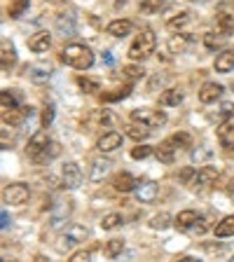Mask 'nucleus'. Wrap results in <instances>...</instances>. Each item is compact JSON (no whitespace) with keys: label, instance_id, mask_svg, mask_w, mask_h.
Listing matches in <instances>:
<instances>
[{"label":"nucleus","instance_id":"1","mask_svg":"<svg viewBox=\"0 0 234 262\" xmlns=\"http://www.w3.org/2000/svg\"><path fill=\"white\" fill-rule=\"evenodd\" d=\"M61 61L66 66H73L77 71H87L94 63V54L92 49L84 47V45H68V47L61 52Z\"/></svg>","mask_w":234,"mask_h":262},{"label":"nucleus","instance_id":"2","mask_svg":"<svg viewBox=\"0 0 234 262\" xmlns=\"http://www.w3.org/2000/svg\"><path fill=\"white\" fill-rule=\"evenodd\" d=\"M155 47H157V38H155L153 31H141L134 40V45L129 47V59L131 61H143L150 54H155Z\"/></svg>","mask_w":234,"mask_h":262},{"label":"nucleus","instance_id":"3","mask_svg":"<svg viewBox=\"0 0 234 262\" xmlns=\"http://www.w3.org/2000/svg\"><path fill=\"white\" fill-rule=\"evenodd\" d=\"M87 239V227H82V225H71V227H66V232L59 236V248L61 253H66V251H71L73 246H77V244H82V241Z\"/></svg>","mask_w":234,"mask_h":262},{"label":"nucleus","instance_id":"4","mask_svg":"<svg viewBox=\"0 0 234 262\" xmlns=\"http://www.w3.org/2000/svg\"><path fill=\"white\" fill-rule=\"evenodd\" d=\"M131 120L153 129V126H162L166 122V115L162 110H153V108H136V110H131Z\"/></svg>","mask_w":234,"mask_h":262},{"label":"nucleus","instance_id":"5","mask_svg":"<svg viewBox=\"0 0 234 262\" xmlns=\"http://www.w3.org/2000/svg\"><path fill=\"white\" fill-rule=\"evenodd\" d=\"M61 180H63V187L68 190H77L82 185V171L75 162H66L63 171H61Z\"/></svg>","mask_w":234,"mask_h":262},{"label":"nucleus","instance_id":"6","mask_svg":"<svg viewBox=\"0 0 234 262\" xmlns=\"http://www.w3.org/2000/svg\"><path fill=\"white\" fill-rule=\"evenodd\" d=\"M28 185H24V183H14V185H10L5 190V194H3V199H5V204H14V206H22V204L28 202Z\"/></svg>","mask_w":234,"mask_h":262},{"label":"nucleus","instance_id":"7","mask_svg":"<svg viewBox=\"0 0 234 262\" xmlns=\"http://www.w3.org/2000/svg\"><path fill=\"white\" fill-rule=\"evenodd\" d=\"M49 136H47V131H38V134H33L31 138H28V145H26V152L31 155L33 159L38 157V155L45 152V147L49 145Z\"/></svg>","mask_w":234,"mask_h":262},{"label":"nucleus","instance_id":"8","mask_svg":"<svg viewBox=\"0 0 234 262\" xmlns=\"http://www.w3.org/2000/svg\"><path fill=\"white\" fill-rule=\"evenodd\" d=\"M220 171L216 169V166H202V169L195 173V180H192V185L195 187H208L216 183V178H218Z\"/></svg>","mask_w":234,"mask_h":262},{"label":"nucleus","instance_id":"9","mask_svg":"<svg viewBox=\"0 0 234 262\" xmlns=\"http://www.w3.org/2000/svg\"><path fill=\"white\" fill-rule=\"evenodd\" d=\"M31 113H33V108H28V105L5 110V113H3V122H5V124H12V126H19L26 117H31Z\"/></svg>","mask_w":234,"mask_h":262},{"label":"nucleus","instance_id":"10","mask_svg":"<svg viewBox=\"0 0 234 262\" xmlns=\"http://www.w3.org/2000/svg\"><path fill=\"white\" fill-rule=\"evenodd\" d=\"M56 33L63 35V38H73L77 33V24H75V16L73 14H61L56 19Z\"/></svg>","mask_w":234,"mask_h":262},{"label":"nucleus","instance_id":"11","mask_svg":"<svg viewBox=\"0 0 234 262\" xmlns=\"http://www.w3.org/2000/svg\"><path fill=\"white\" fill-rule=\"evenodd\" d=\"M223 84H218V82H206L202 87V92H199V101L202 103H213V101H218L220 96H223Z\"/></svg>","mask_w":234,"mask_h":262},{"label":"nucleus","instance_id":"12","mask_svg":"<svg viewBox=\"0 0 234 262\" xmlns=\"http://www.w3.org/2000/svg\"><path fill=\"white\" fill-rule=\"evenodd\" d=\"M120 145H122V136L117 134V131H108V134H103L96 143V147L101 150V152H113V150H117Z\"/></svg>","mask_w":234,"mask_h":262},{"label":"nucleus","instance_id":"13","mask_svg":"<svg viewBox=\"0 0 234 262\" xmlns=\"http://www.w3.org/2000/svg\"><path fill=\"white\" fill-rule=\"evenodd\" d=\"M68 215H71V204H68V202L56 204V208L52 211V218H49V225H52L54 229H59L61 225L68 220Z\"/></svg>","mask_w":234,"mask_h":262},{"label":"nucleus","instance_id":"14","mask_svg":"<svg viewBox=\"0 0 234 262\" xmlns=\"http://www.w3.org/2000/svg\"><path fill=\"white\" fill-rule=\"evenodd\" d=\"M155 155H157V159L159 162H164V164H171L174 162V157H176V143L171 141H162L157 147H155Z\"/></svg>","mask_w":234,"mask_h":262},{"label":"nucleus","instance_id":"15","mask_svg":"<svg viewBox=\"0 0 234 262\" xmlns=\"http://www.w3.org/2000/svg\"><path fill=\"white\" fill-rule=\"evenodd\" d=\"M49 45H52V38H49L47 31L35 33V35H31V40H28V49H31V52H47Z\"/></svg>","mask_w":234,"mask_h":262},{"label":"nucleus","instance_id":"16","mask_svg":"<svg viewBox=\"0 0 234 262\" xmlns=\"http://www.w3.org/2000/svg\"><path fill=\"white\" fill-rule=\"evenodd\" d=\"M216 71L218 73L234 71V49H223V52L216 56Z\"/></svg>","mask_w":234,"mask_h":262},{"label":"nucleus","instance_id":"17","mask_svg":"<svg viewBox=\"0 0 234 262\" xmlns=\"http://www.w3.org/2000/svg\"><path fill=\"white\" fill-rule=\"evenodd\" d=\"M134 192H136L138 202L147 204V202H153L155 196H157V185H155V183H150V180H147V183H138Z\"/></svg>","mask_w":234,"mask_h":262},{"label":"nucleus","instance_id":"18","mask_svg":"<svg viewBox=\"0 0 234 262\" xmlns=\"http://www.w3.org/2000/svg\"><path fill=\"white\" fill-rule=\"evenodd\" d=\"M131 28H134V24L126 21V19H115V21L108 24V35H115V38H124V35H129Z\"/></svg>","mask_w":234,"mask_h":262},{"label":"nucleus","instance_id":"19","mask_svg":"<svg viewBox=\"0 0 234 262\" xmlns=\"http://www.w3.org/2000/svg\"><path fill=\"white\" fill-rule=\"evenodd\" d=\"M26 73H28V77H31L33 82L42 84V82H47V80H49V75H52V68H49L47 63H33Z\"/></svg>","mask_w":234,"mask_h":262},{"label":"nucleus","instance_id":"20","mask_svg":"<svg viewBox=\"0 0 234 262\" xmlns=\"http://www.w3.org/2000/svg\"><path fill=\"white\" fill-rule=\"evenodd\" d=\"M115 190L117 192H131V190H136V180H134V176L131 173H126V171H122V173H117L115 176Z\"/></svg>","mask_w":234,"mask_h":262},{"label":"nucleus","instance_id":"21","mask_svg":"<svg viewBox=\"0 0 234 262\" xmlns=\"http://www.w3.org/2000/svg\"><path fill=\"white\" fill-rule=\"evenodd\" d=\"M216 28H218V33L223 35V38H229L234 33V16H229V14H218L216 16Z\"/></svg>","mask_w":234,"mask_h":262},{"label":"nucleus","instance_id":"22","mask_svg":"<svg viewBox=\"0 0 234 262\" xmlns=\"http://www.w3.org/2000/svg\"><path fill=\"white\" fill-rule=\"evenodd\" d=\"M110 166H113V164H110L108 159H94V164H92V180H94V183L103 180L105 176H108Z\"/></svg>","mask_w":234,"mask_h":262},{"label":"nucleus","instance_id":"23","mask_svg":"<svg viewBox=\"0 0 234 262\" xmlns=\"http://www.w3.org/2000/svg\"><path fill=\"white\" fill-rule=\"evenodd\" d=\"M197 215L195 211H180L178 215H176V220H174V225L176 227H180V229H187V227H195V223H197Z\"/></svg>","mask_w":234,"mask_h":262},{"label":"nucleus","instance_id":"24","mask_svg":"<svg viewBox=\"0 0 234 262\" xmlns=\"http://www.w3.org/2000/svg\"><path fill=\"white\" fill-rule=\"evenodd\" d=\"M16 63V52L7 40H3V71H10L12 66Z\"/></svg>","mask_w":234,"mask_h":262},{"label":"nucleus","instance_id":"25","mask_svg":"<svg viewBox=\"0 0 234 262\" xmlns=\"http://www.w3.org/2000/svg\"><path fill=\"white\" fill-rule=\"evenodd\" d=\"M126 136H131L134 141H145V138L150 136V126H145V124L138 126V122L136 124H129L126 126Z\"/></svg>","mask_w":234,"mask_h":262},{"label":"nucleus","instance_id":"26","mask_svg":"<svg viewBox=\"0 0 234 262\" xmlns=\"http://www.w3.org/2000/svg\"><path fill=\"white\" fill-rule=\"evenodd\" d=\"M216 236L225 239V236H234V215H227L223 223L216 225Z\"/></svg>","mask_w":234,"mask_h":262},{"label":"nucleus","instance_id":"27","mask_svg":"<svg viewBox=\"0 0 234 262\" xmlns=\"http://www.w3.org/2000/svg\"><path fill=\"white\" fill-rule=\"evenodd\" d=\"M180 101H183V92H178V89H166L159 96V103L162 105H178Z\"/></svg>","mask_w":234,"mask_h":262},{"label":"nucleus","instance_id":"28","mask_svg":"<svg viewBox=\"0 0 234 262\" xmlns=\"http://www.w3.org/2000/svg\"><path fill=\"white\" fill-rule=\"evenodd\" d=\"M131 84H126V87H122V89H115V92H110V94H101V98H103L105 103H113V101H122V98H126L131 94Z\"/></svg>","mask_w":234,"mask_h":262},{"label":"nucleus","instance_id":"29","mask_svg":"<svg viewBox=\"0 0 234 262\" xmlns=\"http://www.w3.org/2000/svg\"><path fill=\"white\" fill-rule=\"evenodd\" d=\"M190 24V12H180V14H176L174 19H169V31H180L183 26H187Z\"/></svg>","mask_w":234,"mask_h":262},{"label":"nucleus","instance_id":"30","mask_svg":"<svg viewBox=\"0 0 234 262\" xmlns=\"http://www.w3.org/2000/svg\"><path fill=\"white\" fill-rule=\"evenodd\" d=\"M28 3H31V0H12L10 10H7V14H10V19H16V16H22L24 12L28 10Z\"/></svg>","mask_w":234,"mask_h":262},{"label":"nucleus","instance_id":"31","mask_svg":"<svg viewBox=\"0 0 234 262\" xmlns=\"http://www.w3.org/2000/svg\"><path fill=\"white\" fill-rule=\"evenodd\" d=\"M122 223H124V220H122L120 213H108V215H103V220H101V227L103 229H115V227H120Z\"/></svg>","mask_w":234,"mask_h":262},{"label":"nucleus","instance_id":"32","mask_svg":"<svg viewBox=\"0 0 234 262\" xmlns=\"http://www.w3.org/2000/svg\"><path fill=\"white\" fill-rule=\"evenodd\" d=\"M164 5H166V0H143L141 12H145V14H155V12H159Z\"/></svg>","mask_w":234,"mask_h":262},{"label":"nucleus","instance_id":"33","mask_svg":"<svg viewBox=\"0 0 234 262\" xmlns=\"http://www.w3.org/2000/svg\"><path fill=\"white\" fill-rule=\"evenodd\" d=\"M77 84H80V89H82L84 94H94V92H98V82H96V80H92V77L80 75V77H77Z\"/></svg>","mask_w":234,"mask_h":262},{"label":"nucleus","instance_id":"34","mask_svg":"<svg viewBox=\"0 0 234 262\" xmlns=\"http://www.w3.org/2000/svg\"><path fill=\"white\" fill-rule=\"evenodd\" d=\"M171 225V215L169 213H159V215H155L153 220H150V227L153 229H166Z\"/></svg>","mask_w":234,"mask_h":262},{"label":"nucleus","instance_id":"35","mask_svg":"<svg viewBox=\"0 0 234 262\" xmlns=\"http://www.w3.org/2000/svg\"><path fill=\"white\" fill-rule=\"evenodd\" d=\"M122 248H124V241H122V239H113V241H108V246H105V255H108V257H117L122 253Z\"/></svg>","mask_w":234,"mask_h":262},{"label":"nucleus","instance_id":"36","mask_svg":"<svg viewBox=\"0 0 234 262\" xmlns=\"http://www.w3.org/2000/svg\"><path fill=\"white\" fill-rule=\"evenodd\" d=\"M187 42H190V38H187V35H176V38L169 40V49H171V52H183V49L187 47Z\"/></svg>","mask_w":234,"mask_h":262},{"label":"nucleus","instance_id":"37","mask_svg":"<svg viewBox=\"0 0 234 262\" xmlns=\"http://www.w3.org/2000/svg\"><path fill=\"white\" fill-rule=\"evenodd\" d=\"M0 103H3V110L19 108V105H16V96L14 94H10V89H5V92L0 94Z\"/></svg>","mask_w":234,"mask_h":262},{"label":"nucleus","instance_id":"38","mask_svg":"<svg viewBox=\"0 0 234 262\" xmlns=\"http://www.w3.org/2000/svg\"><path fill=\"white\" fill-rule=\"evenodd\" d=\"M153 152H155V150L150 145H138V147H134V150H131V157H134V159H145V157H150Z\"/></svg>","mask_w":234,"mask_h":262},{"label":"nucleus","instance_id":"39","mask_svg":"<svg viewBox=\"0 0 234 262\" xmlns=\"http://www.w3.org/2000/svg\"><path fill=\"white\" fill-rule=\"evenodd\" d=\"M229 131H234V120H232V117H229L227 122H223V124H220V129H218V136H220V141H223V143H227Z\"/></svg>","mask_w":234,"mask_h":262},{"label":"nucleus","instance_id":"40","mask_svg":"<svg viewBox=\"0 0 234 262\" xmlns=\"http://www.w3.org/2000/svg\"><path fill=\"white\" fill-rule=\"evenodd\" d=\"M171 141L176 143V147H192L190 134H176V136H171Z\"/></svg>","mask_w":234,"mask_h":262},{"label":"nucleus","instance_id":"41","mask_svg":"<svg viewBox=\"0 0 234 262\" xmlns=\"http://www.w3.org/2000/svg\"><path fill=\"white\" fill-rule=\"evenodd\" d=\"M52 122H54V105L47 103V105H45V110H42V126L47 129Z\"/></svg>","mask_w":234,"mask_h":262},{"label":"nucleus","instance_id":"42","mask_svg":"<svg viewBox=\"0 0 234 262\" xmlns=\"http://www.w3.org/2000/svg\"><path fill=\"white\" fill-rule=\"evenodd\" d=\"M124 75L131 77V80H138V77L145 75V71H143L141 66H126V68H124Z\"/></svg>","mask_w":234,"mask_h":262},{"label":"nucleus","instance_id":"43","mask_svg":"<svg viewBox=\"0 0 234 262\" xmlns=\"http://www.w3.org/2000/svg\"><path fill=\"white\" fill-rule=\"evenodd\" d=\"M92 122H96V124H110V115L105 113V110H94Z\"/></svg>","mask_w":234,"mask_h":262},{"label":"nucleus","instance_id":"44","mask_svg":"<svg viewBox=\"0 0 234 262\" xmlns=\"http://www.w3.org/2000/svg\"><path fill=\"white\" fill-rule=\"evenodd\" d=\"M84 260H92V251H77L71 255V262H84Z\"/></svg>","mask_w":234,"mask_h":262},{"label":"nucleus","instance_id":"45","mask_svg":"<svg viewBox=\"0 0 234 262\" xmlns=\"http://www.w3.org/2000/svg\"><path fill=\"white\" fill-rule=\"evenodd\" d=\"M204 42H206L208 49H216V47H220V45H223V40H220V38H213V33H208L206 38H204Z\"/></svg>","mask_w":234,"mask_h":262},{"label":"nucleus","instance_id":"46","mask_svg":"<svg viewBox=\"0 0 234 262\" xmlns=\"http://www.w3.org/2000/svg\"><path fill=\"white\" fill-rule=\"evenodd\" d=\"M195 173H197L195 169H183V173H180V180H183V183H187L190 178H195Z\"/></svg>","mask_w":234,"mask_h":262},{"label":"nucleus","instance_id":"47","mask_svg":"<svg viewBox=\"0 0 234 262\" xmlns=\"http://www.w3.org/2000/svg\"><path fill=\"white\" fill-rule=\"evenodd\" d=\"M208 150H197V152H192V159H195V162H199V159H204V157H208Z\"/></svg>","mask_w":234,"mask_h":262},{"label":"nucleus","instance_id":"48","mask_svg":"<svg viewBox=\"0 0 234 262\" xmlns=\"http://www.w3.org/2000/svg\"><path fill=\"white\" fill-rule=\"evenodd\" d=\"M0 220H3V223H0V225H3V229H7V227H10V215H7V211H3V215H0Z\"/></svg>","mask_w":234,"mask_h":262},{"label":"nucleus","instance_id":"49","mask_svg":"<svg viewBox=\"0 0 234 262\" xmlns=\"http://www.w3.org/2000/svg\"><path fill=\"white\" fill-rule=\"evenodd\" d=\"M103 63L105 66H113L115 63V59H113V54H110V52H105V54H103Z\"/></svg>","mask_w":234,"mask_h":262},{"label":"nucleus","instance_id":"50","mask_svg":"<svg viewBox=\"0 0 234 262\" xmlns=\"http://www.w3.org/2000/svg\"><path fill=\"white\" fill-rule=\"evenodd\" d=\"M229 190H232V192H234V180H232V183H229Z\"/></svg>","mask_w":234,"mask_h":262},{"label":"nucleus","instance_id":"51","mask_svg":"<svg viewBox=\"0 0 234 262\" xmlns=\"http://www.w3.org/2000/svg\"><path fill=\"white\" fill-rule=\"evenodd\" d=\"M232 89H234V82H232Z\"/></svg>","mask_w":234,"mask_h":262}]
</instances>
